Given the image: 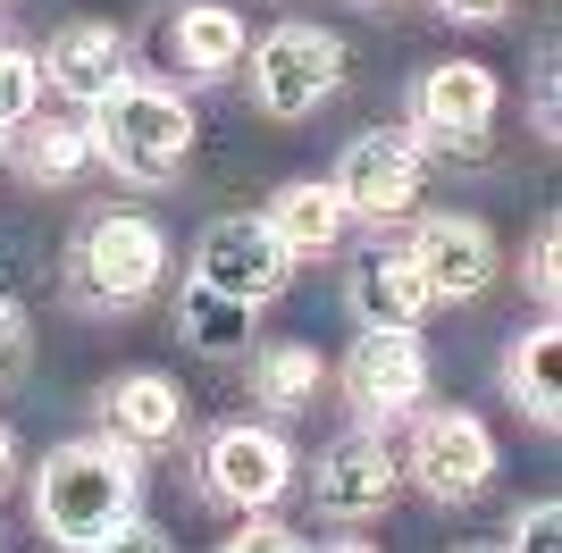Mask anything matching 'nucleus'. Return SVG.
Masks as SVG:
<instances>
[{"mask_svg":"<svg viewBox=\"0 0 562 553\" xmlns=\"http://www.w3.org/2000/svg\"><path fill=\"white\" fill-rule=\"evenodd\" d=\"M143 511V453L101 437H76L34 470V520H43L50 545H85L93 553L110 529H126Z\"/></svg>","mask_w":562,"mask_h":553,"instance_id":"f257e3e1","label":"nucleus"},{"mask_svg":"<svg viewBox=\"0 0 562 553\" xmlns=\"http://www.w3.org/2000/svg\"><path fill=\"white\" fill-rule=\"evenodd\" d=\"M85 135H93V160H110L126 184H177L193 160V101L151 76H126L85 110Z\"/></svg>","mask_w":562,"mask_h":553,"instance_id":"f03ea898","label":"nucleus"},{"mask_svg":"<svg viewBox=\"0 0 562 553\" xmlns=\"http://www.w3.org/2000/svg\"><path fill=\"white\" fill-rule=\"evenodd\" d=\"M168 276V235L143 210H93L68 235V294L85 311H135Z\"/></svg>","mask_w":562,"mask_h":553,"instance_id":"7ed1b4c3","label":"nucleus"},{"mask_svg":"<svg viewBox=\"0 0 562 553\" xmlns=\"http://www.w3.org/2000/svg\"><path fill=\"white\" fill-rule=\"evenodd\" d=\"M252 59V101L260 117H278V126H294V117L328 110V92L345 84V43H336L328 25H278V34H260V50H244Z\"/></svg>","mask_w":562,"mask_h":553,"instance_id":"20e7f679","label":"nucleus"},{"mask_svg":"<svg viewBox=\"0 0 562 553\" xmlns=\"http://www.w3.org/2000/svg\"><path fill=\"white\" fill-rule=\"evenodd\" d=\"M336 386H345L352 419L361 428H386V419L420 411L428 394V352L412 327H361V345L345 352V369H336Z\"/></svg>","mask_w":562,"mask_h":553,"instance_id":"39448f33","label":"nucleus"},{"mask_svg":"<svg viewBox=\"0 0 562 553\" xmlns=\"http://www.w3.org/2000/svg\"><path fill=\"white\" fill-rule=\"evenodd\" d=\"M495 126V76L479 68V59H437V68H420V84H412V126L403 135L437 143V151H479Z\"/></svg>","mask_w":562,"mask_h":553,"instance_id":"423d86ee","label":"nucleus"},{"mask_svg":"<svg viewBox=\"0 0 562 553\" xmlns=\"http://www.w3.org/2000/svg\"><path fill=\"white\" fill-rule=\"evenodd\" d=\"M403 478L437 495V504H479L495 478V437L470 411H428L412 428V453H403Z\"/></svg>","mask_w":562,"mask_h":553,"instance_id":"0eeeda50","label":"nucleus"},{"mask_svg":"<svg viewBox=\"0 0 562 553\" xmlns=\"http://www.w3.org/2000/svg\"><path fill=\"white\" fill-rule=\"evenodd\" d=\"M202 478H211L218 504L269 511L285 486H294V444H285L278 428H260V419H235V428H218V437L202 444Z\"/></svg>","mask_w":562,"mask_h":553,"instance_id":"6e6552de","label":"nucleus"},{"mask_svg":"<svg viewBox=\"0 0 562 553\" xmlns=\"http://www.w3.org/2000/svg\"><path fill=\"white\" fill-rule=\"evenodd\" d=\"M285 276H294V260L278 252V235L260 227V218H218V227L202 235V252H193V285H211V294L244 302V311L278 302Z\"/></svg>","mask_w":562,"mask_h":553,"instance_id":"1a4fd4ad","label":"nucleus"},{"mask_svg":"<svg viewBox=\"0 0 562 553\" xmlns=\"http://www.w3.org/2000/svg\"><path fill=\"white\" fill-rule=\"evenodd\" d=\"M336 202H345V218H403L420 202V143L403 126H370L336 168Z\"/></svg>","mask_w":562,"mask_h":553,"instance_id":"9d476101","label":"nucleus"},{"mask_svg":"<svg viewBox=\"0 0 562 553\" xmlns=\"http://www.w3.org/2000/svg\"><path fill=\"white\" fill-rule=\"evenodd\" d=\"M395 486H403V461L378 428H352V437H336L311 461V495H319L328 520H370V511L395 504Z\"/></svg>","mask_w":562,"mask_h":553,"instance_id":"9b49d317","label":"nucleus"},{"mask_svg":"<svg viewBox=\"0 0 562 553\" xmlns=\"http://www.w3.org/2000/svg\"><path fill=\"white\" fill-rule=\"evenodd\" d=\"M34 68H43V84L59 92V101L93 110L101 92H117L126 76H135V59H126V34H117V25L85 18V25H59V34L34 50Z\"/></svg>","mask_w":562,"mask_h":553,"instance_id":"f8f14e48","label":"nucleus"},{"mask_svg":"<svg viewBox=\"0 0 562 553\" xmlns=\"http://www.w3.org/2000/svg\"><path fill=\"white\" fill-rule=\"evenodd\" d=\"M403 252L420 269L428 302H470V294H487V276H495V235L479 218H420Z\"/></svg>","mask_w":562,"mask_h":553,"instance_id":"ddd939ff","label":"nucleus"},{"mask_svg":"<svg viewBox=\"0 0 562 553\" xmlns=\"http://www.w3.org/2000/svg\"><path fill=\"white\" fill-rule=\"evenodd\" d=\"M101 419H110L117 444H135V453H160V444L186 437V394L168 369H126L101 386Z\"/></svg>","mask_w":562,"mask_h":553,"instance_id":"4468645a","label":"nucleus"},{"mask_svg":"<svg viewBox=\"0 0 562 553\" xmlns=\"http://www.w3.org/2000/svg\"><path fill=\"white\" fill-rule=\"evenodd\" d=\"M260 227L278 235V252H285V260H328L336 244H345L352 218H345V202H336V184L294 177V184H278V193H269Z\"/></svg>","mask_w":562,"mask_h":553,"instance_id":"2eb2a0df","label":"nucleus"},{"mask_svg":"<svg viewBox=\"0 0 562 553\" xmlns=\"http://www.w3.org/2000/svg\"><path fill=\"white\" fill-rule=\"evenodd\" d=\"M345 302H352V319L361 327H420V311H428V285H420V269H412V252H361L352 260V276H345Z\"/></svg>","mask_w":562,"mask_h":553,"instance_id":"dca6fc26","label":"nucleus"},{"mask_svg":"<svg viewBox=\"0 0 562 553\" xmlns=\"http://www.w3.org/2000/svg\"><path fill=\"white\" fill-rule=\"evenodd\" d=\"M168 50H177V68L202 84V76H227L244 68V18L235 9H211V0H193V9H177V25H168Z\"/></svg>","mask_w":562,"mask_h":553,"instance_id":"f3484780","label":"nucleus"},{"mask_svg":"<svg viewBox=\"0 0 562 553\" xmlns=\"http://www.w3.org/2000/svg\"><path fill=\"white\" fill-rule=\"evenodd\" d=\"M504 386H513L520 419H538V428H554L562 419V327H529L513 345V361H504Z\"/></svg>","mask_w":562,"mask_h":553,"instance_id":"a211bd4d","label":"nucleus"},{"mask_svg":"<svg viewBox=\"0 0 562 553\" xmlns=\"http://www.w3.org/2000/svg\"><path fill=\"white\" fill-rule=\"evenodd\" d=\"M319 386H328V361L311 345H269L252 361V403L260 411H303V403H319Z\"/></svg>","mask_w":562,"mask_h":553,"instance_id":"6ab92c4d","label":"nucleus"},{"mask_svg":"<svg viewBox=\"0 0 562 553\" xmlns=\"http://www.w3.org/2000/svg\"><path fill=\"white\" fill-rule=\"evenodd\" d=\"M93 160V135H85V117H25V177L34 184H68L76 168Z\"/></svg>","mask_w":562,"mask_h":553,"instance_id":"aec40b11","label":"nucleus"},{"mask_svg":"<svg viewBox=\"0 0 562 553\" xmlns=\"http://www.w3.org/2000/svg\"><path fill=\"white\" fill-rule=\"evenodd\" d=\"M177 327H186L202 352H235V345H252V311L227 294H211V285H193L186 311H177Z\"/></svg>","mask_w":562,"mask_h":553,"instance_id":"412c9836","label":"nucleus"},{"mask_svg":"<svg viewBox=\"0 0 562 553\" xmlns=\"http://www.w3.org/2000/svg\"><path fill=\"white\" fill-rule=\"evenodd\" d=\"M34 101H43V68H34V50L0 43V135H18L25 117H34Z\"/></svg>","mask_w":562,"mask_h":553,"instance_id":"4be33fe9","label":"nucleus"},{"mask_svg":"<svg viewBox=\"0 0 562 553\" xmlns=\"http://www.w3.org/2000/svg\"><path fill=\"white\" fill-rule=\"evenodd\" d=\"M529 294L538 302L562 294V227H538V244H529Z\"/></svg>","mask_w":562,"mask_h":553,"instance_id":"5701e85b","label":"nucleus"},{"mask_svg":"<svg viewBox=\"0 0 562 553\" xmlns=\"http://www.w3.org/2000/svg\"><path fill=\"white\" fill-rule=\"evenodd\" d=\"M513 553H562V504H529V511H520Z\"/></svg>","mask_w":562,"mask_h":553,"instance_id":"b1692460","label":"nucleus"},{"mask_svg":"<svg viewBox=\"0 0 562 553\" xmlns=\"http://www.w3.org/2000/svg\"><path fill=\"white\" fill-rule=\"evenodd\" d=\"M25 369V311H18V294H9V276H0V386Z\"/></svg>","mask_w":562,"mask_h":553,"instance_id":"393cba45","label":"nucleus"},{"mask_svg":"<svg viewBox=\"0 0 562 553\" xmlns=\"http://www.w3.org/2000/svg\"><path fill=\"white\" fill-rule=\"evenodd\" d=\"M93 553H177V545H168V537H160V529H151V520L135 511V520H126V529H110Z\"/></svg>","mask_w":562,"mask_h":553,"instance_id":"a878e982","label":"nucleus"},{"mask_svg":"<svg viewBox=\"0 0 562 553\" xmlns=\"http://www.w3.org/2000/svg\"><path fill=\"white\" fill-rule=\"evenodd\" d=\"M218 553H311V545H303L294 529H260V520H252V529H235Z\"/></svg>","mask_w":562,"mask_h":553,"instance_id":"bb28decb","label":"nucleus"},{"mask_svg":"<svg viewBox=\"0 0 562 553\" xmlns=\"http://www.w3.org/2000/svg\"><path fill=\"white\" fill-rule=\"evenodd\" d=\"M513 9V0H437V18H453V25H495Z\"/></svg>","mask_w":562,"mask_h":553,"instance_id":"cd10ccee","label":"nucleus"},{"mask_svg":"<svg viewBox=\"0 0 562 553\" xmlns=\"http://www.w3.org/2000/svg\"><path fill=\"white\" fill-rule=\"evenodd\" d=\"M9 470H18V437L0 428V486H9Z\"/></svg>","mask_w":562,"mask_h":553,"instance_id":"c85d7f7f","label":"nucleus"},{"mask_svg":"<svg viewBox=\"0 0 562 553\" xmlns=\"http://www.w3.org/2000/svg\"><path fill=\"white\" fill-rule=\"evenodd\" d=\"M319 553H370V545H319Z\"/></svg>","mask_w":562,"mask_h":553,"instance_id":"c756f323","label":"nucleus"},{"mask_svg":"<svg viewBox=\"0 0 562 553\" xmlns=\"http://www.w3.org/2000/svg\"><path fill=\"white\" fill-rule=\"evenodd\" d=\"M361 9H395V0H361Z\"/></svg>","mask_w":562,"mask_h":553,"instance_id":"7c9ffc66","label":"nucleus"},{"mask_svg":"<svg viewBox=\"0 0 562 553\" xmlns=\"http://www.w3.org/2000/svg\"><path fill=\"white\" fill-rule=\"evenodd\" d=\"M0 168H9V143H0Z\"/></svg>","mask_w":562,"mask_h":553,"instance_id":"2f4dec72","label":"nucleus"}]
</instances>
